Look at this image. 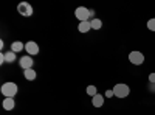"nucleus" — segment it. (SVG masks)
<instances>
[{"label": "nucleus", "instance_id": "obj_1", "mask_svg": "<svg viewBox=\"0 0 155 115\" xmlns=\"http://www.w3.org/2000/svg\"><path fill=\"white\" fill-rule=\"evenodd\" d=\"M0 92H2V95L5 96V98H14L16 95H17V92H19V87H17V84L16 83H5L3 86H2V89H0Z\"/></svg>", "mask_w": 155, "mask_h": 115}, {"label": "nucleus", "instance_id": "obj_9", "mask_svg": "<svg viewBox=\"0 0 155 115\" xmlns=\"http://www.w3.org/2000/svg\"><path fill=\"white\" fill-rule=\"evenodd\" d=\"M2 106H3L5 110H12V109H14V106H16V101H14V98H5Z\"/></svg>", "mask_w": 155, "mask_h": 115}, {"label": "nucleus", "instance_id": "obj_4", "mask_svg": "<svg viewBox=\"0 0 155 115\" xmlns=\"http://www.w3.org/2000/svg\"><path fill=\"white\" fill-rule=\"evenodd\" d=\"M17 11H19V14L20 16H23V17H30L31 14H33V6L28 3V2H22V3H19L17 5Z\"/></svg>", "mask_w": 155, "mask_h": 115}, {"label": "nucleus", "instance_id": "obj_16", "mask_svg": "<svg viewBox=\"0 0 155 115\" xmlns=\"http://www.w3.org/2000/svg\"><path fill=\"white\" fill-rule=\"evenodd\" d=\"M147 28L150 31H155V19H149L147 20Z\"/></svg>", "mask_w": 155, "mask_h": 115}, {"label": "nucleus", "instance_id": "obj_8", "mask_svg": "<svg viewBox=\"0 0 155 115\" xmlns=\"http://www.w3.org/2000/svg\"><path fill=\"white\" fill-rule=\"evenodd\" d=\"M90 30H92V23H90V20L79 22V25H78V31L79 33H88Z\"/></svg>", "mask_w": 155, "mask_h": 115}, {"label": "nucleus", "instance_id": "obj_18", "mask_svg": "<svg viewBox=\"0 0 155 115\" xmlns=\"http://www.w3.org/2000/svg\"><path fill=\"white\" fill-rule=\"evenodd\" d=\"M149 83L150 84H155V73H150L149 75Z\"/></svg>", "mask_w": 155, "mask_h": 115}, {"label": "nucleus", "instance_id": "obj_11", "mask_svg": "<svg viewBox=\"0 0 155 115\" xmlns=\"http://www.w3.org/2000/svg\"><path fill=\"white\" fill-rule=\"evenodd\" d=\"M23 76H25L28 81H34L36 76H37V73H36L34 69H28V70H23Z\"/></svg>", "mask_w": 155, "mask_h": 115}, {"label": "nucleus", "instance_id": "obj_15", "mask_svg": "<svg viewBox=\"0 0 155 115\" xmlns=\"http://www.w3.org/2000/svg\"><path fill=\"white\" fill-rule=\"evenodd\" d=\"M87 95L92 96V98L96 96V95H98V87H96V86H88V87H87Z\"/></svg>", "mask_w": 155, "mask_h": 115}, {"label": "nucleus", "instance_id": "obj_14", "mask_svg": "<svg viewBox=\"0 0 155 115\" xmlns=\"http://www.w3.org/2000/svg\"><path fill=\"white\" fill-rule=\"evenodd\" d=\"M90 23H92V30H101L102 28V20L101 19L93 17L92 20H90Z\"/></svg>", "mask_w": 155, "mask_h": 115}, {"label": "nucleus", "instance_id": "obj_2", "mask_svg": "<svg viewBox=\"0 0 155 115\" xmlns=\"http://www.w3.org/2000/svg\"><path fill=\"white\" fill-rule=\"evenodd\" d=\"M113 93H115V96L116 98H126V96H129V93H130V87H129L127 84H124V83H120V84H116L115 87H113Z\"/></svg>", "mask_w": 155, "mask_h": 115}, {"label": "nucleus", "instance_id": "obj_13", "mask_svg": "<svg viewBox=\"0 0 155 115\" xmlns=\"http://www.w3.org/2000/svg\"><path fill=\"white\" fill-rule=\"evenodd\" d=\"M11 50L14 53H19V52H22V50H25V44H22L20 41H16V42L11 44Z\"/></svg>", "mask_w": 155, "mask_h": 115}, {"label": "nucleus", "instance_id": "obj_3", "mask_svg": "<svg viewBox=\"0 0 155 115\" xmlns=\"http://www.w3.org/2000/svg\"><path fill=\"white\" fill-rule=\"evenodd\" d=\"M74 16L79 22H87L90 17H92V9H88L85 6H78L74 11Z\"/></svg>", "mask_w": 155, "mask_h": 115}, {"label": "nucleus", "instance_id": "obj_17", "mask_svg": "<svg viewBox=\"0 0 155 115\" xmlns=\"http://www.w3.org/2000/svg\"><path fill=\"white\" fill-rule=\"evenodd\" d=\"M104 96H106V98H112V96H115V93H113V89H112V90H106Z\"/></svg>", "mask_w": 155, "mask_h": 115}, {"label": "nucleus", "instance_id": "obj_7", "mask_svg": "<svg viewBox=\"0 0 155 115\" xmlns=\"http://www.w3.org/2000/svg\"><path fill=\"white\" fill-rule=\"evenodd\" d=\"M25 52H27L30 56H36V55H39V45L36 44V42H33V41H30V42H27L25 44Z\"/></svg>", "mask_w": 155, "mask_h": 115}, {"label": "nucleus", "instance_id": "obj_6", "mask_svg": "<svg viewBox=\"0 0 155 115\" xmlns=\"http://www.w3.org/2000/svg\"><path fill=\"white\" fill-rule=\"evenodd\" d=\"M19 66H20L23 70H28V69H33V66H34V61H33V58H31L30 55H27V56H22V58H20V61H19Z\"/></svg>", "mask_w": 155, "mask_h": 115}, {"label": "nucleus", "instance_id": "obj_12", "mask_svg": "<svg viewBox=\"0 0 155 115\" xmlns=\"http://www.w3.org/2000/svg\"><path fill=\"white\" fill-rule=\"evenodd\" d=\"M16 55H17V53H14L12 50H9V52H3L5 62H9V64H11V62H14V61H16V58H17Z\"/></svg>", "mask_w": 155, "mask_h": 115}, {"label": "nucleus", "instance_id": "obj_5", "mask_svg": "<svg viewBox=\"0 0 155 115\" xmlns=\"http://www.w3.org/2000/svg\"><path fill=\"white\" fill-rule=\"evenodd\" d=\"M129 61H130L134 66H141V64L144 62V55L141 52H137V50H134V52L129 55Z\"/></svg>", "mask_w": 155, "mask_h": 115}, {"label": "nucleus", "instance_id": "obj_10", "mask_svg": "<svg viewBox=\"0 0 155 115\" xmlns=\"http://www.w3.org/2000/svg\"><path fill=\"white\" fill-rule=\"evenodd\" d=\"M104 95H101V93H98L96 96H93L92 98V104L95 106V107H101L102 104H104Z\"/></svg>", "mask_w": 155, "mask_h": 115}]
</instances>
